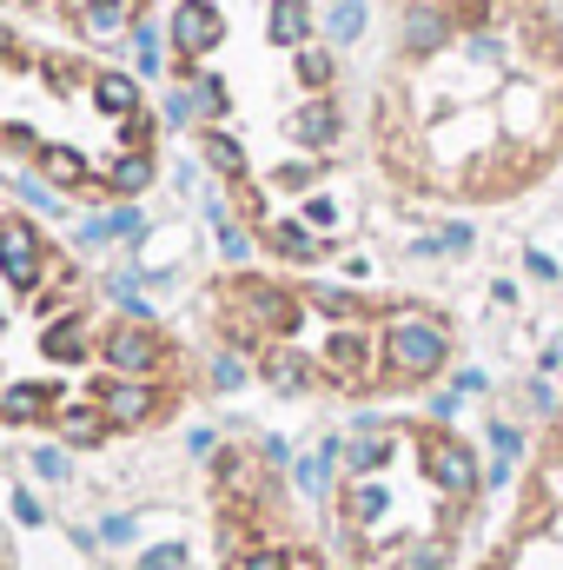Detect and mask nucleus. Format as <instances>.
Returning a JSON list of instances; mask_svg holds the SVG:
<instances>
[{"mask_svg": "<svg viewBox=\"0 0 563 570\" xmlns=\"http://www.w3.org/2000/svg\"><path fill=\"white\" fill-rule=\"evenodd\" d=\"M134 312L107 318L73 259L27 219L0 213V419L47 425L67 444L113 438L120 332Z\"/></svg>", "mask_w": 563, "mask_h": 570, "instance_id": "f257e3e1", "label": "nucleus"}, {"mask_svg": "<svg viewBox=\"0 0 563 570\" xmlns=\"http://www.w3.org/2000/svg\"><path fill=\"white\" fill-rule=\"evenodd\" d=\"M444 352H451V338L437 318H424L412 305L392 312V379H431L444 365Z\"/></svg>", "mask_w": 563, "mask_h": 570, "instance_id": "f03ea898", "label": "nucleus"}, {"mask_svg": "<svg viewBox=\"0 0 563 570\" xmlns=\"http://www.w3.org/2000/svg\"><path fill=\"white\" fill-rule=\"evenodd\" d=\"M172 33H179V53H186V60H199V53H213V47H219V13H213L206 0H186V7H179V20H172Z\"/></svg>", "mask_w": 563, "mask_h": 570, "instance_id": "7ed1b4c3", "label": "nucleus"}, {"mask_svg": "<svg viewBox=\"0 0 563 570\" xmlns=\"http://www.w3.org/2000/svg\"><path fill=\"white\" fill-rule=\"evenodd\" d=\"M292 134H298V146H332V134H338V114H332L325 100H312V107L292 120Z\"/></svg>", "mask_w": 563, "mask_h": 570, "instance_id": "20e7f679", "label": "nucleus"}, {"mask_svg": "<svg viewBox=\"0 0 563 570\" xmlns=\"http://www.w3.org/2000/svg\"><path fill=\"white\" fill-rule=\"evenodd\" d=\"M444 33H451V20H444V13H431V7H412V20H405V40H412V53H431V47H444Z\"/></svg>", "mask_w": 563, "mask_h": 570, "instance_id": "39448f33", "label": "nucleus"}, {"mask_svg": "<svg viewBox=\"0 0 563 570\" xmlns=\"http://www.w3.org/2000/svg\"><path fill=\"white\" fill-rule=\"evenodd\" d=\"M325 27H332V40H358V27H365V0H332V7H325Z\"/></svg>", "mask_w": 563, "mask_h": 570, "instance_id": "423d86ee", "label": "nucleus"}, {"mask_svg": "<svg viewBox=\"0 0 563 570\" xmlns=\"http://www.w3.org/2000/svg\"><path fill=\"white\" fill-rule=\"evenodd\" d=\"M206 159H213L219 173H233V179L246 173V153H239V140H233V134H219V127L206 134Z\"/></svg>", "mask_w": 563, "mask_h": 570, "instance_id": "0eeeda50", "label": "nucleus"}, {"mask_svg": "<svg viewBox=\"0 0 563 570\" xmlns=\"http://www.w3.org/2000/svg\"><path fill=\"white\" fill-rule=\"evenodd\" d=\"M146 179H152V153H127V159L113 166V193H140Z\"/></svg>", "mask_w": 563, "mask_h": 570, "instance_id": "6e6552de", "label": "nucleus"}, {"mask_svg": "<svg viewBox=\"0 0 563 570\" xmlns=\"http://www.w3.org/2000/svg\"><path fill=\"white\" fill-rule=\"evenodd\" d=\"M273 27H279L285 47H292V40H305V7H298V0H273Z\"/></svg>", "mask_w": 563, "mask_h": 570, "instance_id": "1a4fd4ad", "label": "nucleus"}, {"mask_svg": "<svg viewBox=\"0 0 563 570\" xmlns=\"http://www.w3.org/2000/svg\"><path fill=\"white\" fill-rule=\"evenodd\" d=\"M298 73H305L312 87H325V80H332V60H325V53H298Z\"/></svg>", "mask_w": 563, "mask_h": 570, "instance_id": "9d476101", "label": "nucleus"}]
</instances>
